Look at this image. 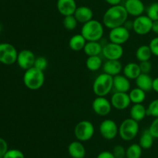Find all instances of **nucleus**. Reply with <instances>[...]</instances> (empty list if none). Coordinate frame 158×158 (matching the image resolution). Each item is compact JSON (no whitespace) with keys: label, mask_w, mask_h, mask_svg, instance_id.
<instances>
[{"label":"nucleus","mask_w":158,"mask_h":158,"mask_svg":"<svg viewBox=\"0 0 158 158\" xmlns=\"http://www.w3.org/2000/svg\"><path fill=\"white\" fill-rule=\"evenodd\" d=\"M128 13L122 5L110 6L103 16V24L105 27L111 29L123 26L127 20Z\"/></svg>","instance_id":"nucleus-1"},{"label":"nucleus","mask_w":158,"mask_h":158,"mask_svg":"<svg viewBox=\"0 0 158 158\" xmlns=\"http://www.w3.org/2000/svg\"><path fill=\"white\" fill-rule=\"evenodd\" d=\"M81 34L86 41H100L104 34L103 24L98 20H89L83 24Z\"/></svg>","instance_id":"nucleus-2"},{"label":"nucleus","mask_w":158,"mask_h":158,"mask_svg":"<svg viewBox=\"0 0 158 158\" xmlns=\"http://www.w3.org/2000/svg\"><path fill=\"white\" fill-rule=\"evenodd\" d=\"M45 82V75L43 71L32 67L25 70L23 75L24 85L31 90H37L43 86Z\"/></svg>","instance_id":"nucleus-3"},{"label":"nucleus","mask_w":158,"mask_h":158,"mask_svg":"<svg viewBox=\"0 0 158 158\" xmlns=\"http://www.w3.org/2000/svg\"><path fill=\"white\" fill-rule=\"evenodd\" d=\"M113 83L114 77L105 73L100 74L94 81V93L97 97H106L113 89Z\"/></svg>","instance_id":"nucleus-4"},{"label":"nucleus","mask_w":158,"mask_h":158,"mask_svg":"<svg viewBox=\"0 0 158 158\" xmlns=\"http://www.w3.org/2000/svg\"><path fill=\"white\" fill-rule=\"evenodd\" d=\"M139 132V122L132 118L125 119L119 126L118 134L125 141L134 140Z\"/></svg>","instance_id":"nucleus-5"},{"label":"nucleus","mask_w":158,"mask_h":158,"mask_svg":"<svg viewBox=\"0 0 158 158\" xmlns=\"http://www.w3.org/2000/svg\"><path fill=\"white\" fill-rule=\"evenodd\" d=\"M95 128L92 122L89 120H81L74 128V135L77 140L86 142L90 140L94 135Z\"/></svg>","instance_id":"nucleus-6"},{"label":"nucleus","mask_w":158,"mask_h":158,"mask_svg":"<svg viewBox=\"0 0 158 158\" xmlns=\"http://www.w3.org/2000/svg\"><path fill=\"white\" fill-rule=\"evenodd\" d=\"M18 52L13 45L8 43H0V63L12 65L16 63Z\"/></svg>","instance_id":"nucleus-7"},{"label":"nucleus","mask_w":158,"mask_h":158,"mask_svg":"<svg viewBox=\"0 0 158 158\" xmlns=\"http://www.w3.org/2000/svg\"><path fill=\"white\" fill-rule=\"evenodd\" d=\"M99 131L103 138L106 140H113L118 134L119 127L114 120L106 119L100 123Z\"/></svg>","instance_id":"nucleus-8"},{"label":"nucleus","mask_w":158,"mask_h":158,"mask_svg":"<svg viewBox=\"0 0 158 158\" xmlns=\"http://www.w3.org/2000/svg\"><path fill=\"white\" fill-rule=\"evenodd\" d=\"M153 21L148 15H141L135 17L133 30L140 35H144L152 31Z\"/></svg>","instance_id":"nucleus-9"},{"label":"nucleus","mask_w":158,"mask_h":158,"mask_svg":"<svg viewBox=\"0 0 158 158\" xmlns=\"http://www.w3.org/2000/svg\"><path fill=\"white\" fill-rule=\"evenodd\" d=\"M102 54L106 60H119L123 55V48L122 45L110 42L103 46Z\"/></svg>","instance_id":"nucleus-10"},{"label":"nucleus","mask_w":158,"mask_h":158,"mask_svg":"<svg viewBox=\"0 0 158 158\" xmlns=\"http://www.w3.org/2000/svg\"><path fill=\"white\" fill-rule=\"evenodd\" d=\"M92 109L96 114L103 117L111 112L112 104L105 97H97L93 101Z\"/></svg>","instance_id":"nucleus-11"},{"label":"nucleus","mask_w":158,"mask_h":158,"mask_svg":"<svg viewBox=\"0 0 158 158\" xmlns=\"http://www.w3.org/2000/svg\"><path fill=\"white\" fill-rule=\"evenodd\" d=\"M36 56L29 49H23L18 52L16 63L21 69L26 70L33 67Z\"/></svg>","instance_id":"nucleus-12"},{"label":"nucleus","mask_w":158,"mask_h":158,"mask_svg":"<svg viewBox=\"0 0 158 158\" xmlns=\"http://www.w3.org/2000/svg\"><path fill=\"white\" fill-rule=\"evenodd\" d=\"M130 35H131L130 31L123 26L111 29L109 32L110 41L119 45H123L126 43L129 40Z\"/></svg>","instance_id":"nucleus-13"},{"label":"nucleus","mask_w":158,"mask_h":158,"mask_svg":"<svg viewBox=\"0 0 158 158\" xmlns=\"http://www.w3.org/2000/svg\"><path fill=\"white\" fill-rule=\"evenodd\" d=\"M110 103L113 107L119 110H123L130 106L131 101L127 93L115 92L111 97Z\"/></svg>","instance_id":"nucleus-14"},{"label":"nucleus","mask_w":158,"mask_h":158,"mask_svg":"<svg viewBox=\"0 0 158 158\" xmlns=\"http://www.w3.org/2000/svg\"><path fill=\"white\" fill-rule=\"evenodd\" d=\"M123 6L131 16H140L145 11V6L141 0H126Z\"/></svg>","instance_id":"nucleus-15"},{"label":"nucleus","mask_w":158,"mask_h":158,"mask_svg":"<svg viewBox=\"0 0 158 158\" xmlns=\"http://www.w3.org/2000/svg\"><path fill=\"white\" fill-rule=\"evenodd\" d=\"M57 10L63 16L73 15L77 6L75 0H57Z\"/></svg>","instance_id":"nucleus-16"},{"label":"nucleus","mask_w":158,"mask_h":158,"mask_svg":"<svg viewBox=\"0 0 158 158\" xmlns=\"http://www.w3.org/2000/svg\"><path fill=\"white\" fill-rule=\"evenodd\" d=\"M113 89L115 92L127 93L131 89V82L128 78L124 75L118 74L114 77V83H113Z\"/></svg>","instance_id":"nucleus-17"},{"label":"nucleus","mask_w":158,"mask_h":158,"mask_svg":"<svg viewBox=\"0 0 158 158\" xmlns=\"http://www.w3.org/2000/svg\"><path fill=\"white\" fill-rule=\"evenodd\" d=\"M102 68L105 73L109 74L112 77L120 74L123 70V66L120 60H106V61L103 64Z\"/></svg>","instance_id":"nucleus-18"},{"label":"nucleus","mask_w":158,"mask_h":158,"mask_svg":"<svg viewBox=\"0 0 158 158\" xmlns=\"http://www.w3.org/2000/svg\"><path fill=\"white\" fill-rule=\"evenodd\" d=\"M73 15L77 19L78 23L84 24V23L89 22V20L93 19L94 12L88 6H81L80 7L77 8Z\"/></svg>","instance_id":"nucleus-19"},{"label":"nucleus","mask_w":158,"mask_h":158,"mask_svg":"<svg viewBox=\"0 0 158 158\" xmlns=\"http://www.w3.org/2000/svg\"><path fill=\"white\" fill-rule=\"evenodd\" d=\"M68 153L72 158H84L86 148L80 140L71 142L68 146Z\"/></svg>","instance_id":"nucleus-20"},{"label":"nucleus","mask_w":158,"mask_h":158,"mask_svg":"<svg viewBox=\"0 0 158 158\" xmlns=\"http://www.w3.org/2000/svg\"><path fill=\"white\" fill-rule=\"evenodd\" d=\"M137 87L143 89L145 92H150L152 90L153 79L148 73H140L136 79Z\"/></svg>","instance_id":"nucleus-21"},{"label":"nucleus","mask_w":158,"mask_h":158,"mask_svg":"<svg viewBox=\"0 0 158 158\" xmlns=\"http://www.w3.org/2000/svg\"><path fill=\"white\" fill-rule=\"evenodd\" d=\"M131 118L134 119L136 121L140 122L148 116L147 108L142 103H134L130 110Z\"/></svg>","instance_id":"nucleus-22"},{"label":"nucleus","mask_w":158,"mask_h":158,"mask_svg":"<svg viewBox=\"0 0 158 158\" xmlns=\"http://www.w3.org/2000/svg\"><path fill=\"white\" fill-rule=\"evenodd\" d=\"M123 75L129 80H136L137 77L141 73L139 63H134V62L125 65L123 69Z\"/></svg>","instance_id":"nucleus-23"},{"label":"nucleus","mask_w":158,"mask_h":158,"mask_svg":"<svg viewBox=\"0 0 158 158\" xmlns=\"http://www.w3.org/2000/svg\"><path fill=\"white\" fill-rule=\"evenodd\" d=\"M102 50L103 46L99 41H87L83 48V51L87 56H100V54L102 53Z\"/></svg>","instance_id":"nucleus-24"},{"label":"nucleus","mask_w":158,"mask_h":158,"mask_svg":"<svg viewBox=\"0 0 158 158\" xmlns=\"http://www.w3.org/2000/svg\"><path fill=\"white\" fill-rule=\"evenodd\" d=\"M86 42L87 41L86 40V39L83 36L81 33L75 34L69 39V46L72 50L78 52V51L83 50V48H84Z\"/></svg>","instance_id":"nucleus-25"},{"label":"nucleus","mask_w":158,"mask_h":158,"mask_svg":"<svg viewBox=\"0 0 158 158\" xmlns=\"http://www.w3.org/2000/svg\"><path fill=\"white\" fill-rule=\"evenodd\" d=\"M136 58L139 62L147 61L150 60V59L152 56V52L150 48L149 45H142L139 46L136 50Z\"/></svg>","instance_id":"nucleus-26"},{"label":"nucleus","mask_w":158,"mask_h":158,"mask_svg":"<svg viewBox=\"0 0 158 158\" xmlns=\"http://www.w3.org/2000/svg\"><path fill=\"white\" fill-rule=\"evenodd\" d=\"M154 137L150 133L149 130H145L140 136V140H139V144L141 147L142 149L148 150L152 148L153 144H154Z\"/></svg>","instance_id":"nucleus-27"},{"label":"nucleus","mask_w":158,"mask_h":158,"mask_svg":"<svg viewBox=\"0 0 158 158\" xmlns=\"http://www.w3.org/2000/svg\"><path fill=\"white\" fill-rule=\"evenodd\" d=\"M129 97L131 103H142L146 99V92L139 87L134 88L129 93Z\"/></svg>","instance_id":"nucleus-28"},{"label":"nucleus","mask_w":158,"mask_h":158,"mask_svg":"<svg viewBox=\"0 0 158 158\" xmlns=\"http://www.w3.org/2000/svg\"><path fill=\"white\" fill-rule=\"evenodd\" d=\"M103 60L100 56H88L86 60V66L90 71H97L103 66Z\"/></svg>","instance_id":"nucleus-29"},{"label":"nucleus","mask_w":158,"mask_h":158,"mask_svg":"<svg viewBox=\"0 0 158 158\" xmlns=\"http://www.w3.org/2000/svg\"><path fill=\"white\" fill-rule=\"evenodd\" d=\"M142 148L139 143H133L126 149V158H140Z\"/></svg>","instance_id":"nucleus-30"},{"label":"nucleus","mask_w":158,"mask_h":158,"mask_svg":"<svg viewBox=\"0 0 158 158\" xmlns=\"http://www.w3.org/2000/svg\"><path fill=\"white\" fill-rule=\"evenodd\" d=\"M77 23H78V21L76 19V17L74 16V15H66L63 18V26H64L65 29L69 31H72L75 29L77 26Z\"/></svg>","instance_id":"nucleus-31"},{"label":"nucleus","mask_w":158,"mask_h":158,"mask_svg":"<svg viewBox=\"0 0 158 158\" xmlns=\"http://www.w3.org/2000/svg\"><path fill=\"white\" fill-rule=\"evenodd\" d=\"M147 15L152 21L158 20V2H153L147 9Z\"/></svg>","instance_id":"nucleus-32"},{"label":"nucleus","mask_w":158,"mask_h":158,"mask_svg":"<svg viewBox=\"0 0 158 158\" xmlns=\"http://www.w3.org/2000/svg\"><path fill=\"white\" fill-rule=\"evenodd\" d=\"M147 114L154 118L158 117V99L154 100L150 103L147 108Z\"/></svg>","instance_id":"nucleus-33"},{"label":"nucleus","mask_w":158,"mask_h":158,"mask_svg":"<svg viewBox=\"0 0 158 158\" xmlns=\"http://www.w3.org/2000/svg\"><path fill=\"white\" fill-rule=\"evenodd\" d=\"M48 66V60L44 56H38L35 59V63H34V67L40 69L42 71H44Z\"/></svg>","instance_id":"nucleus-34"},{"label":"nucleus","mask_w":158,"mask_h":158,"mask_svg":"<svg viewBox=\"0 0 158 158\" xmlns=\"http://www.w3.org/2000/svg\"><path fill=\"white\" fill-rule=\"evenodd\" d=\"M3 158H25V155L19 150L11 149L8 150Z\"/></svg>","instance_id":"nucleus-35"},{"label":"nucleus","mask_w":158,"mask_h":158,"mask_svg":"<svg viewBox=\"0 0 158 158\" xmlns=\"http://www.w3.org/2000/svg\"><path fill=\"white\" fill-rule=\"evenodd\" d=\"M112 153L115 158H126V149L122 145L114 146Z\"/></svg>","instance_id":"nucleus-36"},{"label":"nucleus","mask_w":158,"mask_h":158,"mask_svg":"<svg viewBox=\"0 0 158 158\" xmlns=\"http://www.w3.org/2000/svg\"><path fill=\"white\" fill-rule=\"evenodd\" d=\"M148 130L154 138L158 139V117L153 120Z\"/></svg>","instance_id":"nucleus-37"},{"label":"nucleus","mask_w":158,"mask_h":158,"mask_svg":"<svg viewBox=\"0 0 158 158\" xmlns=\"http://www.w3.org/2000/svg\"><path fill=\"white\" fill-rule=\"evenodd\" d=\"M139 66H140V69L142 73H149L152 69V64L149 60L140 62Z\"/></svg>","instance_id":"nucleus-38"},{"label":"nucleus","mask_w":158,"mask_h":158,"mask_svg":"<svg viewBox=\"0 0 158 158\" xmlns=\"http://www.w3.org/2000/svg\"><path fill=\"white\" fill-rule=\"evenodd\" d=\"M149 46L151 48L153 55L158 57V36L154 37L151 40Z\"/></svg>","instance_id":"nucleus-39"},{"label":"nucleus","mask_w":158,"mask_h":158,"mask_svg":"<svg viewBox=\"0 0 158 158\" xmlns=\"http://www.w3.org/2000/svg\"><path fill=\"white\" fill-rule=\"evenodd\" d=\"M8 150H9V148H8V143L6 140L0 137V158L4 157Z\"/></svg>","instance_id":"nucleus-40"},{"label":"nucleus","mask_w":158,"mask_h":158,"mask_svg":"<svg viewBox=\"0 0 158 158\" xmlns=\"http://www.w3.org/2000/svg\"><path fill=\"white\" fill-rule=\"evenodd\" d=\"M97 158H115V157H114V155L113 154L112 152L105 151H102V152H100V154H98V156H97Z\"/></svg>","instance_id":"nucleus-41"},{"label":"nucleus","mask_w":158,"mask_h":158,"mask_svg":"<svg viewBox=\"0 0 158 158\" xmlns=\"http://www.w3.org/2000/svg\"><path fill=\"white\" fill-rule=\"evenodd\" d=\"M123 26L129 31L133 30V28H134V21L127 19L124 23H123Z\"/></svg>","instance_id":"nucleus-42"},{"label":"nucleus","mask_w":158,"mask_h":158,"mask_svg":"<svg viewBox=\"0 0 158 158\" xmlns=\"http://www.w3.org/2000/svg\"><path fill=\"white\" fill-rule=\"evenodd\" d=\"M152 89L158 94V77H156V78L153 79Z\"/></svg>","instance_id":"nucleus-43"},{"label":"nucleus","mask_w":158,"mask_h":158,"mask_svg":"<svg viewBox=\"0 0 158 158\" xmlns=\"http://www.w3.org/2000/svg\"><path fill=\"white\" fill-rule=\"evenodd\" d=\"M152 32L158 35V20L153 21L152 25Z\"/></svg>","instance_id":"nucleus-44"},{"label":"nucleus","mask_w":158,"mask_h":158,"mask_svg":"<svg viewBox=\"0 0 158 158\" xmlns=\"http://www.w3.org/2000/svg\"><path fill=\"white\" fill-rule=\"evenodd\" d=\"M105 1L110 6H116V5H120L122 0H105Z\"/></svg>","instance_id":"nucleus-45"},{"label":"nucleus","mask_w":158,"mask_h":158,"mask_svg":"<svg viewBox=\"0 0 158 158\" xmlns=\"http://www.w3.org/2000/svg\"><path fill=\"white\" fill-rule=\"evenodd\" d=\"M2 25L0 24V32H2Z\"/></svg>","instance_id":"nucleus-46"},{"label":"nucleus","mask_w":158,"mask_h":158,"mask_svg":"<svg viewBox=\"0 0 158 158\" xmlns=\"http://www.w3.org/2000/svg\"><path fill=\"white\" fill-rule=\"evenodd\" d=\"M157 70H158V65H157Z\"/></svg>","instance_id":"nucleus-47"}]
</instances>
